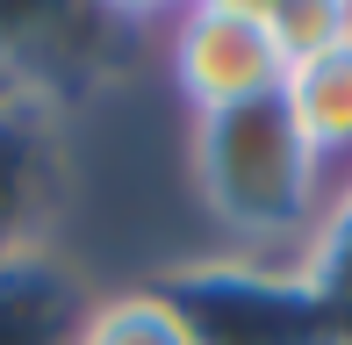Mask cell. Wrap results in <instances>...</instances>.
I'll list each match as a JSON object with an SVG mask.
<instances>
[{
  "label": "cell",
  "instance_id": "cell-1",
  "mask_svg": "<svg viewBox=\"0 0 352 345\" xmlns=\"http://www.w3.org/2000/svg\"><path fill=\"white\" fill-rule=\"evenodd\" d=\"M180 172L195 187L201 216L216 223L223 259L302 274L309 238L324 223V201H331V172L302 144L280 93L180 115Z\"/></svg>",
  "mask_w": 352,
  "mask_h": 345
},
{
  "label": "cell",
  "instance_id": "cell-2",
  "mask_svg": "<svg viewBox=\"0 0 352 345\" xmlns=\"http://www.w3.org/2000/svg\"><path fill=\"white\" fill-rule=\"evenodd\" d=\"M151 58L166 72L180 115H209V108L266 101L287 87V65L266 36L259 0H187V8H158Z\"/></svg>",
  "mask_w": 352,
  "mask_h": 345
},
{
  "label": "cell",
  "instance_id": "cell-3",
  "mask_svg": "<svg viewBox=\"0 0 352 345\" xmlns=\"http://www.w3.org/2000/svg\"><path fill=\"white\" fill-rule=\"evenodd\" d=\"M72 108L36 87L0 93V266L58 245L72 201Z\"/></svg>",
  "mask_w": 352,
  "mask_h": 345
},
{
  "label": "cell",
  "instance_id": "cell-4",
  "mask_svg": "<svg viewBox=\"0 0 352 345\" xmlns=\"http://www.w3.org/2000/svg\"><path fill=\"white\" fill-rule=\"evenodd\" d=\"M94 274L65 245H43L0 266V345H79L94 309Z\"/></svg>",
  "mask_w": 352,
  "mask_h": 345
},
{
  "label": "cell",
  "instance_id": "cell-5",
  "mask_svg": "<svg viewBox=\"0 0 352 345\" xmlns=\"http://www.w3.org/2000/svg\"><path fill=\"white\" fill-rule=\"evenodd\" d=\"M280 101H287V115H295L302 144L316 151V166H324L331 180L352 172V36L338 51L295 65L287 87H280Z\"/></svg>",
  "mask_w": 352,
  "mask_h": 345
},
{
  "label": "cell",
  "instance_id": "cell-6",
  "mask_svg": "<svg viewBox=\"0 0 352 345\" xmlns=\"http://www.w3.org/2000/svg\"><path fill=\"white\" fill-rule=\"evenodd\" d=\"M79 345H201L187 309L173 302L158 280H130V288H101L87 309Z\"/></svg>",
  "mask_w": 352,
  "mask_h": 345
},
{
  "label": "cell",
  "instance_id": "cell-7",
  "mask_svg": "<svg viewBox=\"0 0 352 345\" xmlns=\"http://www.w3.org/2000/svg\"><path fill=\"white\" fill-rule=\"evenodd\" d=\"M259 8H266V36H274L287 72L352 36V0H259Z\"/></svg>",
  "mask_w": 352,
  "mask_h": 345
},
{
  "label": "cell",
  "instance_id": "cell-8",
  "mask_svg": "<svg viewBox=\"0 0 352 345\" xmlns=\"http://www.w3.org/2000/svg\"><path fill=\"white\" fill-rule=\"evenodd\" d=\"M316 345H352V338H316Z\"/></svg>",
  "mask_w": 352,
  "mask_h": 345
},
{
  "label": "cell",
  "instance_id": "cell-9",
  "mask_svg": "<svg viewBox=\"0 0 352 345\" xmlns=\"http://www.w3.org/2000/svg\"><path fill=\"white\" fill-rule=\"evenodd\" d=\"M0 93H14V80H0Z\"/></svg>",
  "mask_w": 352,
  "mask_h": 345
}]
</instances>
